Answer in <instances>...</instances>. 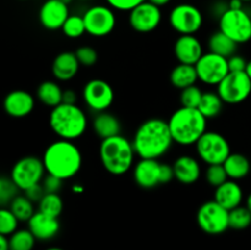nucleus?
<instances>
[{
    "instance_id": "f257e3e1",
    "label": "nucleus",
    "mask_w": 251,
    "mask_h": 250,
    "mask_svg": "<svg viewBox=\"0 0 251 250\" xmlns=\"http://www.w3.org/2000/svg\"><path fill=\"white\" fill-rule=\"evenodd\" d=\"M174 140L167 120L150 118L139 125L132 145L140 158L159 159L172 149Z\"/></svg>"
},
{
    "instance_id": "f03ea898",
    "label": "nucleus",
    "mask_w": 251,
    "mask_h": 250,
    "mask_svg": "<svg viewBox=\"0 0 251 250\" xmlns=\"http://www.w3.org/2000/svg\"><path fill=\"white\" fill-rule=\"evenodd\" d=\"M42 159L47 174L58 176L61 180H68L78 174L83 162L81 150L74 141L63 139L48 145Z\"/></svg>"
},
{
    "instance_id": "7ed1b4c3",
    "label": "nucleus",
    "mask_w": 251,
    "mask_h": 250,
    "mask_svg": "<svg viewBox=\"0 0 251 250\" xmlns=\"http://www.w3.org/2000/svg\"><path fill=\"white\" fill-rule=\"evenodd\" d=\"M132 141L122 134L102 140L100 145V159L103 168L113 175H123L135 166Z\"/></svg>"
},
{
    "instance_id": "20e7f679",
    "label": "nucleus",
    "mask_w": 251,
    "mask_h": 250,
    "mask_svg": "<svg viewBox=\"0 0 251 250\" xmlns=\"http://www.w3.org/2000/svg\"><path fill=\"white\" fill-rule=\"evenodd\" d=\"M168 125L174 142L181 146L195 145L207 131V119L198 108H178L168 119Z\"/></svg>"
},
{
    "instance_id": "39448f33",
    "label": "nucleus",
    "mask_w": 251,
    "mask_h": 250,
    "mask_svg": "<svg viewBox=\"0 0 251 250\" xmlns=\"http://www.w3.org/2000/svg\"><path fill=\"white\" fill-rule=\"evenodd\" d=\"M49 126L59 139L75 141L86 132L88 119L82 108L77 104L60 103L55 108H51Z\"/></svg>"
},
{
    "instance_id": "423d86ee",
    "label": "nucleus",
    "mask_w": 251,
    "mask_h": 250,
    "mask_svg": "<svg viewBox=\"0 0 251 250\" xmlns=\"http://www.w3.org/2000/svg\"><path fill=\"white\" fill-rule=\"evenodd\" d=\"M132 176L137 186L153 189L162 184L171 183L174 179L173 166L161 163L158 159L140 158L132 169Z\"/></svg>"
},
{
    "instance_id": "0eeeda50",
    "label": "nucleus",
    "mask_w": 251,
    "mask_h": 250,
    "mask_svg": "<svg viewBox=\"0 0 251 250\" xmlns=\"http://www.w3.org/2000/svg\"><path fill=\"white\" fill-rule=\"evenodd\" d=\"M196 222L206 234H222L229 228V211L221 206L217 201H206L199 207Z\"/></svg>"
},
{
    "instance_id": "6e6552de",
    "label": "nucleus",
    "mask_w": 251,
    "mask_h": 250,
    "mask_svg": "<svg viewBox=\"0 0 251 250\" xmlns=\"http://www.w3.org/2000/svg\"><path fill=\"white\" fill-rule=\"evenodd\" d=\"M46 173L43 159L36 156H25L12 166L10 178L20 190L25 191L31 186L41 184Z\"/></svg>"
},
{
    "instance_id": "1a4fd4ad",
    "label": "nucleus",
    "mask_w": 251,
    "mask_h": 250,
    "mask_svg": "<svg viewBox=\"0 0 251 250\" xmlns=\"http://www.w3.org/2000/svg\"><path fill=\"white\" fill-rule=\"evenodd\" d=\"M195 146L199 158L207 166L223 164L232 153L228 140L217 131H206Z\"/></svg>"
},
{
    "instance_id": "9d476101",
    "label": "nucleus",
    "mask_w": 251,
    "mask_h": 250,
    "mask_svg": "<svg viewBox=\"0 0 251 250\" xmlns=\"http://www.w3.org/2000/svg\"><path fill=\"white\" fill-rule=\"evenodd\" d=\"M220 31L227 34L235 43H248L251 39V16L244 9L228 7L220 16Z\"/></svg>"
},
{
    "instance_id": "9b49d317",
    "label": "nucleus",
    "mask_w": 251,
    "mask_h": 250,
    "mask_svg": "<svg viewBox=\"0 0 251 250\" xmlns=\"http://www.w3.org/2000/svg\"><path fill=\"white\" fill-rule=\"evenodd\" d=\"M169 25L180 36L195 34L203 25V15L195 5L183 2L172 9L169 14Z\"/></svg>"
},
{
    "instance_id": "f8f14e48",
    "label": "nucleus",
    "mask_w": 251,
    "mask_h": 250,
    "mask_svg": "<svg viewBox=\"0 0 251 250\" xmlns=\"http://www.w3.org/2000/svg\"><path fill=\"white\" fill-rule=\"evenodd\" d=\"M217 93L226 104H239L251 93V80L245 71L229 73L217 86Z\"/></svg>"
},
{
    "instance_id": "ddd939ff",
    "label": "nucleus",
    "mask_w": 251,
    "mask_h": 250,
    "mask_svg": "<svg viewBox=\"0 0 251 250\" xmlns=\"http://www.w3.org/2000/svg\"><path fill=\"white\" fill-rule=\"evenodd\" d=\"M82 98L85 104L93 112H107L114 102V90L105 80L92 78L83 86Z\"/></svg>"
},
{
    "instance_id": "4468645a",
    "label": "nucleus",
    "mask_w": 251,
    "mask_h": 250,
    "mask_svg": "<svg viewBox=\"0 0 251 250\" xmlns=\"http://www.w3.org/2000/svg\"><path fill=\"white\" fill-rule=\"evenodd\" d=\"M195 68L199 80L208 86H218L221 81L230 73L228 59L212 51L203 54L196 63Z\"/></svg>"
},
{
    "instance_id": "2eb2a0df",
    "label": "nucleus",
    "mask_w": 251,
    "mask_h": 250,
    "mask_svg": "<svg viewBox=\"0 0 251 250\" xmlns=\"http://www.w3.org/2000/svg\"><path fill=\"white\" fill-rule=\"evenodd\" d=\"M86 32L93 37H104L113 32L117 26V16L110 6L95 5L82 15Z\"/></svg>"
},
{
    "instance_id": "dca6fc26",
    "label": "nucleus",
    "mask_w": 251,
    "mask_h": 250,
    "mask_svg": "<svg viewBox=\"0 0 251 250\" xmlns=\"http://www.w3.org/2000/svg\"><path fill=\"white\" fill-rule=\"evenodd\" d=\"M162 22L161 7L149 0L137 5L129 12V24L139 33H150L158 28Z\"/></svg>"
},
{
    "instance_id": "f3484780",
    "label": "nucleus",
    "mask_w": 251,
    "mask_h": 250,
    "mask_svg": "<svg viewBox=\"0 0 251 250\" xmlns=\"http://www.w3.org/2000/svg\"><path fill=\"white\" fill-rule=\"evenodd\" d=\"M70 16L69 6L60 0H46L38 11V19L42 26L49 31L63 28L64 24Z\"/></svg>"
},
{
    "instance_id": "a211bd4d",
    "label": "nucleus",
    "mask_w": 251,
    "mask_h": 250,
    "mask_svg": "<svg viewBox=\"0 0 251 250\" xmlns=\"http://www.w3.org/2000/svg\"><path fill=\"white\" fill-rule=\"evenodd\" d=\"M203 54L202 44L195 34L179 36L174 43V55L179 64L196 65Z\"/></svg>"
},
{
    "instance_id": "6ab92c4d",
    "label": "nucleus",
    "mask_w": 251,
    "mask_h": 250,
    "mask_svg": "<svg viewBox=\"0 0 251 250\" xmlns=\"http://www.w3.org/2000/svg\"><path fill=\"white\" fill-rule=\"evenodd\" d=\"M36 105L34 97L25 90H14L4 98V110L11 118H25L31 114Z\"/></svg>"
},
{
    "instance_id": "aec40b11",
    "label": "nucleus",
    "mask_w": 251,
    "mask_h": 250,
    "mask_svg": "<svg viewBox=\"0 0 251 250\" xmlns=\"http://www.w3.org/2000/svg\"><path fill=\"white\" fill-rule=\"evenodd\" d=\"M28 229L31 230L32 234L34 235L37 240L47 242V240L53 239L56 237L60 230V222L59 218L51 217V216L46 215L41 211H36L31 220L27 222Z\"/></svg>"
},
{
    "instance_id": "412c9836",
    "label": "nucleus",
    "mask_w": 251,
    "mask_h": 250,
    "mask_svg": "<svg viewBox=\"0 0 251 250\" xmlns=\"http://www.w3.org/2000/svg\"><path fill=\"white\" fill-rule=\"evenodd\" d=\"M174 179L184 185H191L196 183L201 176L200 162L193 156L183 154L173 162Z\"/></svg>"
},
{
    "instance_id": "4be33fe9",
    "label": "nucleus",
    "mask_w": 251,
    "mask_h": 250,
    "mask_svg": "<svg viewBox=\"0 0 251 250\" xmlns=\"http://www.w3.org/2000/svg\"><path fill=\"white\" fill-rule=\"evenodd\" d=\"M80 63L76 58L75 51H63L55 56L51 64V73L54 77L61 82L70 81L77 75Z\"/></svg>"
},
{
    "instance_id": "5701e85b",
    "label": "nucleus",
    "mask_w": 251,
    "mask_h": 250,
    "mask_svg": "<svg viewBox=\"0 0 251 250\" xmlns=\"http://www.w3.org/2000/svg\"><path fill=\"white\" fill-rule=\"evenodd\" d=\"M243 199H244V193L237 180L228 179L226 183L215 189L213 200L217 201L221 206L227 208L228 211L242 205Z\"/></svg>"
},
{
    "instance_id": "b1692460",
    "label": "nucleus",
    "mask_w": 251,
    "mask_h": 250,
    "mask_svg": "<svg viewBox=\"0 0 251 250\" xmlns=\"http://www.w3.org/2000/svg\"><path fill=\"white\" fill-rule=\"evenodd\" d=\"M92 127L95 134L100 139H109L122 134V123L113 113L100 112L93 118Z\"/></svg>"
},
{
    "instance_id": "393cba45",
    "label": "nucleus",
    "mask_w": 251,
    "mask_h": 250,
    "mask_svg": "<svg viewBox=\"0 0 251 250\" xmlns=\"http://www.w3.org/2000/svg\"><path fill=\"white\" fill-rule=\"evenodd\" d=\"M226 172L228 174V178L232 180H240L249 175L251 171V162L248 157L243 153L232 152L223 163Z\"/></svg>"
},
{
    "instance_id": "a878e982",
    "label": "nucleus",
    "mask_w": 251,
    "mask_h": 250,
    "mask_svg": "<svg viewBox=\"0 0 251 250\" xmlns=\"http://www.w3.org/2000/svg\"><path fill=\"white\" fill-rule=\"evenodd\" d=\"M169 78H171L172 86H174V87L181 91L184 88L196 85V81L199 80V76L195 65L178 64L172 70Z\"/></svg>"
},
{
    "instance_id": "bb28decb",
    "label": "nucleus",
    "mask_w": 251,
    "mask_h": 250,
    "mask_svg": "<svg viewBox=\"0 0 251 250\" xmlns=\"http://www.w3.org/2000/svg\"><path fill=\"white\" fill-rule=\"evenodd\" d=\"M64 91L55 81H44L37 88V98L42 104L49 108H55L63 103Z\"/></svg>"
},
{
    "instance_id": "cd10ccee",
    "label": "nucleus",
    "mask_w": 251,
    "mask_h": 250,
    "mask_svg": "<svg viewBox=\"0 0 251 250\" xmlns=\"http://www.w3.org/2000/svg\"><path fill=\"white\" fill-rule=\"evenodd\" d=\"M208 49L212 53L228 59L237 53L238 43H235L232 38H229L227 34L218 29L208 38Z\"/></svg>"
},
{
    "instance_id": "c85d7f7f",
    "label": "nucleus",
    "mask_w": 251,
    "mask_h": 250,
    "mask_svg": "<svg viewBox=\"0 0 251 250\" xmlns=\"http://www.w3.org/2000/svg\"><path fill=\"white\" fill-rule=\"evenodd\" d=\"M223 105H225V102H223L221 96L217 93V91L216 92L207 91V92H203L202 100H201L198 109L208 120L218 117L221 112H222Z\"/></svg>"
},
{
    "instance_id": "c756f323",
    "label": "nucleus",
    "mask_w": 251,
    "mask_h": 250,
    "mask_svg": "<svg viewBox=\"0 0 251 250\" xmlns=\"http://www.w3.org/2000/svg\"><path fill=\"white\" fill-rule=\"evenodd\" d=\"M33 203L34 202H32L24 194V195H17L11 201V203L9 205V208L19 218L20 222H28L32 216L36 213Z\"/></svg>"
},
{
    "instance_id": "7c9ffc66",
    "label": "nucleus",
    "mask_w": 251,
    "mask_h": 250,
    "mask_svg": "<svg viewBox=\"0 0 251 250\" xmlns=\"http://www.w3.org/2000/svg\"><path fill=\"white\" fill-rule=\"evenodd\" d=\"M64 208L63 199L59 194H44L42 200L38 202V211L51 216V217L59 218Z\"/></svg>"
},
{
    "instance_id": "2f4dec72",
    "label": "nucleus",
    "mask_w": 251,
    "mask_h": 250,
    "mask_svg": "<svg viewBox=\"0 0 251 250\" xmlns=\"http://www.w3.org/2000/svg\"><path fill=\"white\" fill-rule=\"evenodd\" d=\"M36 240L37 239L28 228L17 229L9 237L10 250H33Z\"/></svg>"
},
{
    "instance_id": "473e14b6",
    "label": "nucleus",
    "mask_w": 251,
    "mask_h": 250,
    "mask_svg": "<svg viewBox=\"0 0 251 250\" xmlns=\"http://www.w3.org/2000/svg\"><path fill=\"white\" fill-rule=\"evenodd\" d=\"M251 225V211L247 206H238L229 211V228L235 230L247 229Z\"/></svg>"
},
{
    "instance_id": "72a5a7b5",
    "label": "nucleus",
    "mask_w": 251,
    "mask_h": 250,
    "mask_svg": "<svg viewBox=\"0 0 251 250\" xmlns=\"http://www.w3.org/2000/svg\"><path fill=\"white\" fill-rule=\"evenodd\" d=\"M61 31L69 38H80L81 36L87 33L86 32V25L83 16H80V15H70L68 17V20L65 21V24H64Z\"/></svg>"
},
{
    "instance_id": "f704fd0d",
    "label": "nucleus",
    "mask_w": 251,
    "mask_h": 250,
    "mask_svg": "<svg viewBox=\"0 0 251 250\" xmlns=\"http://www.w3.org/2000/svg\"><path fill=\"white\" fill-rule=\"evenodd\" d=\"M19 218L9 207L0 208V234L10 237L19 229Z\"/></svg>"
},
{
    "instance_id": "c9c22d12",
    "label": "nucleus",
    "mask_w": 251,
    "mask_h": 250,
    "mask_svg": "<svg viewBox=\"0 0 251 250\" xmlns=\"http://www.w3.org/2000/svg\"><path fill=\"white\" fill-rule=\"evenodd\" d=\"M19 190L16 184L12 181L11 178L1 176L0 179V205L1 207H9L11 201L19 195Z\"/></svg>"
},
{
    "instance_id": "e433bc0d",
    "label": "nucleus",
    "mask_w": 251,
    "mask_h": 250,
    "mask_svg": "<svg viewBox=\"0 0 251 250\" xmlns=\"http://www.w3.org/2000/svg\"><path fill=\"white\" fill-rule=\"evenodd\" d=\"M205 178L206 181L215 189L222 185L223 183H226L229 179L223 164H211V166H207L205 172Z\"/></svg>"
},
{
    "instance_id": "4c0bfd02",
    "label": "nucleus",
    "mask_w": 251,
    "mask_h": 250,
    "mask_svg": "<svg viewBox=\"0 0 251 250\" xmlns=\"http://www.w3.org/2000/svg\"><path fill=\"white\" fill-rule=\"evenodd\" d=\"M203 92L196 85L186 87L180 92V104L186 108H199Z\"/></svg>"
},
{
    "instance_id": "58836bf2",
    "label": "nucleus",
    "mask_w": 251,
    "mask_h": 250,
    "mask_svg": "<svg viewBox=\"0 0 251 250\" xmlns=\"http://www.w3.org/2000/svg\"><path fill=\"white\" fill-rule=\"evenodd\" d=\"M76 58H77L80 65L91 68L98 61V53L95 48L90 46H82L75 51Z\"/></svg>"
},
{
    "instance_id": "ea45409f",
    "label": "nucleus",
    "mask_w": 251,
    "mask_h": 250,
    "mask_svg": "<svg viewBox=\"0 0 251 250\" xmlns=\"http://www.w3.org/2000/svg\"><path fill=\"white\" fill-rule=\"evenodd\" d=\"M63 181L64 180H61L58 176L47 174L43 180H42V185H43L44 191L47 194H59V191L63 188Z\"/></svg>"
},
{
    "instance_id": "a19ab883",
    "label": "nucleus",
    "mask_w": 251,
    "mask_h": 250,
    "mask_svg": "<svg viewBox=\"0 0 251 250\" xmlns=\"http://www.w3.org/2000/svg\"><path fill=\"white\" fill-rule=\"evenodd\" d=\"M108 2V6L112 9L119 10V11H131L132 9L137 6V5L142 4L146 0H105Z\"/></svg>"
},
{
    "instance_id": "79ce46f5",
    "label": "nucleus",
    "mask_w": 251,
    "mask_h": 250,
    "mask_svg": "<svg viewBox=\"0 0 251 250\" xmlns=\"http://www.w3.org/2000/svg\"><path fill=\"white\" fill-rule=\"evenodd\" d=\"M228 65H229L230 73H242L247 69L248 61L242 55L234 54L230 58H228Z\"/></svg>"
},
{
    "instance_id": "37998d69",
    "label": "nucleus",
    "mask_w": 251,
    "mask_h": 250,
    "mask_svg": "<svg viewBox=\"0 0 251 250\" xmlns=\"http://www.w3.org/2000/svg\"><path fill=\"white\" fill-rule=\"evenodd\" d=\"M24 194L32 201V202L38 203L39 201L42 200V198L44 196L46 191H44L43 185H42L41 183V184H37V185L31 186V188L27 189V190H25Z\"/></svg>"
},
{
    "instance_id": "c03bdc74",
    "label": "nucleus",
    "mask_w": 251,
    "mask_h": 250,
    "mask_svg": "<svg viewBox=\"0 0 251 250\" xmlns=\"http://www.w3.org/2000/svg\"><path fill=\"white\" fill-rule=\"evenodd\" d=\"M77 102V95L74 90H65L63 93V103L68 104H76Z\"/></svg>"
},
{
    "instance_id": "a18cd8bd",
    "label": "nucleus",
    "mask_w": 251,
    "mask_h": 250,
    "mask_svg": "<svg viewBox=\"0 0 251 250\" xmlns=\"http://www.w3.org/2000/svg\"><path fill=\"white\" fill-rule=\"evenodd\" d=\"M0 250H10L9 237L0 234Z\"/></svg>"
},
{
    "instance_id": "49530a36",
    "label": "nucleus",
    "mask_w": 251,
    "mask_h": 250,
    "mask_svg": "<svg viewBox=\"0 0 251 250\" xmlns=\"http://www.w3.org/2000/svg\"><path fill=\"white\" fill-rule=\"evenodd\" d=\"M243 5H244V2H243L242 0H230L229 4H228V7H229V9H235V10L244 9Z\"/></svg>"
},
{
    "instance_id": "de8ad7c7",
    "label": "nucleus",
    "mask_w": 251,
    "mask_h": 250,
    "mask_svg": "<svg viewBox=\"0 0 251 250\" xmlns=\"http://www.w3.org/2000/svg\"><path fill=\"white\" fill-rule=\"evenodd\" d=\"M149 1L161 7V6H164V5L169 4V2H171V0H149Z\"/></svg>"
},
{
    "instance_id": "09e8293b",
    "label": "nucleus",
    "mask_w": 251,
    "mask_h": 250,
    "mask_svg": "<svg viewBox=\"0 0 251 250\" xmlns=\"http://www.w3.org/2000/svg\"><path fill=\"white\" fill-rule=\"evenodd\" d=\"M245 73L248 74V76H249L250 80H251V60L248 61V65H247V69H245Z\"/></svg>"
},
{
    "instance_id": "8fccbe9b",
    "label": "nucleus",
    "mask_w": 251,
    "mask_h": 250,
    "mask_svg": "<svg viewBox=\"0 0 251 250\" xmlns=\"http://www.w3.org/2000/svg\"><path fill=\"white\" fill-rule=\"evenodd\" d=\"M247 207L251 211V193L248 195V198H247Z\"/></svg>"
},
{
    "instance_id": "3c124183",
    "label": "nucleus",
    "mask_w": 251,
    "mask_h": 250,
    "mask_svg": "<svg viewBox=\"0 0 251 250\" xmlns=\"http://www.w3.org/2000/svg\"><path fill=\"white\" fill-rule=\"evenodd\" d=\"M74 191H77V193H82L83 188H81V186H74Z\"/></svg>"
},
{
    "instance_id": "603ef678",
    "label": "nucleus",
    "mask_w": 251,
    "mask_h": 250,
    "mask_svg": "<svg viewBox=\"0 0 251 250\" xmlns=\"http://www.w3.org/2000/svg\"><path fill=\"white\" fill-rule=\"evenodd\" d=\"M46 250H64L63 248H59V247H50V248H48V249H46Z\"/></svg>"
},
{
    "instance_id": "864d4df0",
    "label": "nucleus",
    "mask_w": 251,
    "mask_h": 250,
    "mask_svg": "<svg viewBox=\"0 0 251 250\" xmlns=\"http://www.w3.org/2000/svg\"><path fill=\"white\" fill-rule=\"evenodd\" d=\"M60 1H63V2H65V4H70L71 1H73V0H60Z\"/></svg>"
},
{
    "instance_id": "5fc2aeb1",
    "label": "nucleus",
    "mask_w": 251,
    "mask_h": 250,
    "mask_svg": "<svg viewBox=\"0 0 251 250\" xmlns=\"http://www.w3.org/2000/svg\"><path fill=\"white\" fill-rule=\"evenodd\" d=\"M242 1H243V2H250L251 0H242Z\"/></svg>"
}]
</instances>
